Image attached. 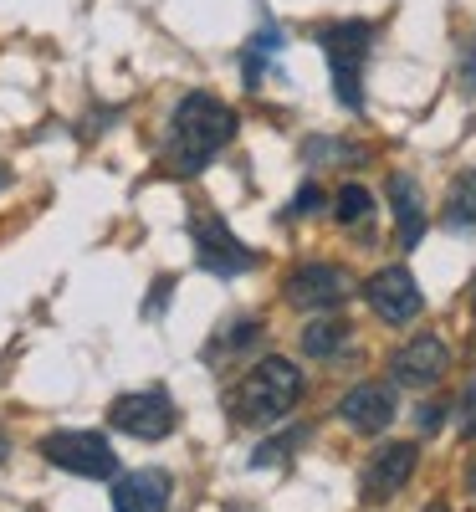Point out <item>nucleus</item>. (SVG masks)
I'll return each instance as SVG.
<instances>
[{"label": "nucleus", "mask_w": 476, "mask_h": 512, "mask_svg": "<svg viewBox=\"0 0 476 512\" xmlns=\"http://www.w3.org/2000/svg\"><path fill=\"white\" fill-rule=\"evenodd\" d=\"M236 139V113L231 103H221L215 93H185L169 113V128H164V164L169 175H200V169L215 164L226 144Z\"/></svg>", "instance_id": "nucleus-1"}, {"label": "nucleus", "mask_w": 476, "mask_h": 512, "mask_svg": "<svg viewBox=\"0 0 476 512\" xmlns=\"http://www.w3.org/2000/svg\"><path fill=\"white\" fill-rule=\"evenodd\" d=\"M379 41L374 21H328L318 26V47L328 57V77H333V98L343 113H364V67Z\"/></svg>", "instance_id": "nucleus-2"}, {"label": "nucleus", "mask_w": 476, "mask_h": 512, "mask_svg": "<svg viewBox=\"0 0 476 512\" xmlns=\"http://www.w3.org/2000/svg\"><path fill=\"white\" fill-rule=\"evenodd\" d=\"M302 400V369L292 359H256L251 374L231 390V415L241 425H272L282 415H292V405Z\"/></svg>", "instance_id": "nucleus-3"}, {"label": "nucleus", "mask_w": 476, "mask_h": 512, "mask_svg": "<svg viewBox=\"0 0 476 512\" xmlns=\"http://www.w3.org/2000/svg\"><path fill=\"white\" fill-rule=\"evenodd\" d=\"M190 241H195V262H200V272H210V277H221V282H231V277H246L251 267H256V251L215 216V210H195L190 216Z\"/></svg>", "instance_id": "nucleus-4"}, {"label": "nucleus", "mask_w": 476, "mask_h": 512, "mask_svg": "<svg viewBox=\"0 0 476 512\" xmlns=\"http://www.w3.org/2000/svg\"><path fill=\"white\" fill-rule=\"evenodd\" d=\"M41 456L52 466H62V472H72V477H93V482L118 477V456L98 431H52L41 441Z\"/></svg>", "instance_id": "nucleus-5"}, {"label": "nucleus", "mask_w": 476, "mask_h": 512, "mask_svg": "<svg viewBox=\"0 0 476 512\" xmlns=\"http://www.w3.org/2000/svg\"><path fill=\"white\" fill-rule=\"evenodd\" d=\"M108 420L113 431L123 436H139V441H164L169 431H175V400H169V390H134V395H118L108 405Z\"/></svg>", "instance_id": "nucleus-6"}, {"label": "nucleus", "mask_w": 476, "mask_h": 512, "mask_svg": "<svg viewBox=\"0 0 476 512\" xmlns=\"http://www.w3.org/2000/svg\"><path fill=\"white\" fill-rule=\"evenodd\" d=\"M354 292V277L343 272L338 262H302L287 272V303L297 313H323V308H338L349 303Z\"/></svg>", "instance_id": "nucleus-7"}, {"label": "nucleus", "mask_w": 476, "mask_h": 512, "mask_svg": "<svg viewBox=\"0 0 476 512\" xmlns=\"http://www.w3.org/2000/svg\"><path fill=\"white\" fill-rule=\"evenodd\" d=\"M364 303L374 308V318L384 323H410L425 313V297L415 287V277L405 267H379L369 282H364Z\"/></svg>", "instance_id": "nucleus-8"}, {"label": "nucleus", "mask_w": 476, "mask_h": 512, "mask_svg": "<svg viewBox=\"0 0 476 512\" xmlns=\"http://www.w3.org/2000/svg\"><path fill=\"white\" fill-rule=\"evenodd\" d=\"M446 364H451L446 338H436V333H420V338H410L405 349L389 354V379L405 384V390H425V384H436V379L446 374Z\"/></svg>", "instance_id": "nucleus-9"}, {"label": "nucleus", "mask_w": 476, "mask_h": 512, "mask_svg": "<svg viewBox=\"0 0 476 512\" xmlns=\"http://www.w3.org/2000/svg\"><path fill=\"white\" fill-rule=\"evenodd\" d=\"M415 461H420V446L415 441H384L369 456V466H364V497L369 502H389L415 477Z\"/></svg>", "instance_id": "nucleus-10"}, {"label": "nucleus", "mask_w": 476, "mask_h": 512, "mask_svg": "<svg viewBox=\"0 0 476 512\" xmlns=\"http://www.w3.org/2000/svg\"><path fill=\"white\" fill-rule=\"evenodd\" d=\"M384 195H389V210H395V241L405 251H415L425 241V226H430V205H425V190L415 175H389L384 180Z\"/></svg>", "instance_id": "nucleus-11"}, {"label": "nucleus", "mask_w": 476, "mask_h": 512, "mask_svg": "<svg viewBox=\"0 0 476 512\" xmlns=\"http://www.w3.org/2000/svg\"><path fill=\"white\" fill-rule=\"evenodd\" d=\"M169 497H175V482L159 466H144V472H128L113 487V512H164Z\"/></svg>", "instance_id": "nucleus-12"}, {"label": "nucleus", "mask_w": 476, "mask_h": 512, "mask_svg": "<svg viewBox=\"0 0 476 512\" xmlns=\"http://www.w3.org/2000/svg\"><path fill=\"white\" fill-rule=\"evenodd\" d=\"M338 415H343V425H354V431L379 436L384 425L395 420V390H389V384H359V390L343 395Z\"/></svg>", "instance_id": "nucleus-13"}, {"label": "nucleus", "mask_w": 476, "mask_h": 512, "mask_svg": "<svg viewBox=\"0 0 476 512\" xmlns=\"http://www.w3.org/2000/svg\"><path fill=\"white\" fill-rule=\"evenodd\" d=\"M282 47H287V36H282V26H277V21L256 26V36L241 47V82H246V88H262V82L272 77V67H277Z\"/></svg>", "instance_id": "nucleus-14"}, {"label": "nucleus", "mask_w": 476, "mask_h": 512, "mask_svg": "<svg viewBox=\"0 0 476 512\" xmlns=\"http://www.w3.org/2000/svg\"><path fill=\"white\" fill-rule=\"evenodd\" d=\"M441 226L446 231H476V169H461L446 190V205H441Z\"/></svg>", "instance_id": "nucleus-15"}, {"label": "nucleus", "mask_w": 476, "mask_h": 512, "mask_svg": "<svg viewBox=\"0 0 476 512\" xmlns=\"http://www.w3.org/2000/svg\"><path fill=\"white\" fill-rule=\"evenodd\" d=\"M333 216L343 231H354V236H374V195L364 185H343L338 200H333Z\"/></svg>", "instance_id": "nucleus-16"}, {"label": "nucleus", "mask_w": 476, "mask_h": 512, "mask_svg": "<svg viewBox=\"0 0 476 512\" xmlns=\"http://www.w3.org/2000/svg\"><path fill=\"white\" fill-rule=\"evenodd\" d=\"M349 349V323H338V318H318L302 328V354L308 359H333Z\"/></svg>", "instance_id": "nucleus-17"}, {"label": "nucleus", "mask_w": 476, "mask_h": 512, "mask_svg": "<svg viewBox=\"0 0 476 512\" xmlns=\"http://www.w3.org/2000/svg\"><path fill=\"white\" fill-rule=\"evenodd\" d=\"M313 436V425H292V431H282V436H272V441H262L251 451V466H282L287 456H297L302 451V441Z\"/></svg>", "instance_id": "nucleus-18"}, {"label": "nucleus", "mask_w": 476, "mask_h": 512, "mask_svg": "<svg viewBox=\"0 0 476 512\" xmlns=\"http://www.w3.org/2000/svg\"><path fill=\"white\" fill-rule=\"evenodd\" d=\"M256 338H262V323H256V318H236V323H226L221 333H215L210 359H215V354H241V349L256 344Z\"/></svg>", "instance_id": "nucleus-19"}, {"label": "nucleus", "mask_w": 476, "mask_h": 512, "mask_svg": "<svg viewBox=\"0 0 476 512\" xmlns=\"http://www.w3.org/2000/svg\"><path fill=\"white\" fill-rule=\"evenodd\" d=\"M318 210H323V190L318 185H302L292 195V205L282 210V221H302V216H318Z\"/></svg>", "instance_id": "nucleus-20"}, {"label": "nucleus", "mask_w": 476, "mask_h": 512, "mask_svg": "<svg viewBox=\"0 0 476 512\" xmlns=\"http://www.w3.org/2000/svg\"><path fill=\"white\" fill-rule=\"evenodd\" d=\"M461 436L476 441V379L461 390Z\"/></svg>", "instance_id": "nucleus-21"}, {"label": "nucleus", "mask_w": 476, "mask_h": 512, "mask_svg": "<svg viewBox=\"0 0 476 512\" xmlns=\"http://www.w3.org/2000/svg\"><path fill=\"white\" fill-rule=\"evenodd\" d=\"M169 292H175V277H159L154 297H149V303H144V318H159V313H164V303H169Z\"/></svg>", "instance_id": "nucleus-22"}, {"label": "nucleus", "mask_w": 476, "mask_h": 512, "mask_svg": "<svg viewBox=\"0 0 476 512\" xmlns=\"http://www.w3.org/2000/svg\"><path fill=\"white\" fill-rule=\"evenodd\" d=\"M420 431H441V425H446V405L441 400H430V405H420Z\"/></svg>", "instance_id": "nucleus-23"}, {"label": "nucleus", "mask_w": 476, "mask_h": 512, "mask_svg": "<svg viewBox=\"0 0 476 512\" xmlns=\"http://www.w3.org/2000/svg\"><path fill=\"white\" fill-rule=\"evenodd\" d=\"M461 72H466V88L476 93V41H471V47H466V62H461Z\"/></svg>", "instance_id": "nucleus-24"}, {"label": "nucleus", "mask_w": 476, "mask_h": 512, "mask_svg": "<svg viewBox=\"0 0 476 512\" xmlns=\"http://www.w3.org/2000/svg\"><path fill=\"white\" fill-rule=\"evenodd\" d=\"M11 456V441H6V431H0V461H6Z\"/></svg>", "instance_id": "nucleus-25"}, {"label": "nucleus", "mask_w": 476, "mask_h": 512, "mask_svg": "<svg viewBox=\"0 0 476 512\" xmlns=\"http://www.w3.org/2000/svg\"><path fill=\"white\" fill-rule=\"evenodd\" d=\"M6 185H11V169H6V164H0V190H6Z\"/></svg>", "instance_id": "nucleus-26"}, {"label": "nucleus", "mask_w": 476, "mask_h": 512, "mask_svg": "<svg viewBox=\"0 0 476 512\" xmlns=\"http://www.w3.org/2000/svg\"><path fill=\"white\" fill-rule=\"evenodd\" d=\"M466 492H476V466H471V472H466Z\"/></svg>", "instance_id": "nucleus-27"}, {"label": "nucleus", "mask_w": 476, "mask_h": 512, "mask_svg": "<svg viewBox=\"0 0 476 512\" xmlns=\"http://www.w3.org/2000/svg\"><path fill=\"white\" fill-rule=\"evenodd\" d=\"M425 512H451V507H446V502H430V507H425Z\"/></svg>", "instance_id": "nucleus-28"}, {"label": "nucleus", "mask_w": 476, "mask_h": 512, "mask_svg": "<svg viewBox=\"0 0 476 512\" xmlns=\"http://www.w3.org/2000/svg\"><path fill=\"white\" fill-rule=\"evenodd\" d=\"M471 313H476V282H471Z\"/></svg>", "instance_id": "nucleus-29"}]
</instances>
